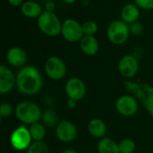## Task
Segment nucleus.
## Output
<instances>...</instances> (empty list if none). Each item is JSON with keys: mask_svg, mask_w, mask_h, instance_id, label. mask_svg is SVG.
<instances>
[{"mask_svg": "<svg viewBox=\"0 0 153 153\" xmlns=\"http://www.w3.org/2000/svg\"><path fill=\"white\" fill-rule=\"evenodd\" d=\"M64 2H65L66 4H73L74 2H75V0H63Z\"/></svg>", "mask_w": 153, "mask_h": 153, "instance_id": "c756f323", "label": "nucleus"}, {"mask_svg": "<svg viewBox=\"0 0 153 153\" xmlns=\"http://www.w3.org/2000/svg\"><path fill=\"white\" fill-rule=\"evenodd\" d=\"M82 52L88 56H94L98 53L100 45L96 38L93 36L84 35L80 42Z\"/></svg>", "mask_w": 153, "mask_h": 153, "instance_id": "2eb2a0df", "label": "nucleus"}, {"mask_svg": "<svg viewBox=\"0 0 153 153\" xmlns=\"http://www.w3.org/2000/svg\"><path fill=\"white\" fill-rule=\"evenodd\" d=\"M139 69V63L137 58L132 55L124 56L118 63V71L120 74L127 79L133 78L136 75Z\"/></svg>", "mask_w": 153, "mask_h": 153, "instance_id": "f8f14e48", "label": "nucleus"}, {"mask_svg": "<svg viewBox=\"0 0 153 153\" xmlns=\"http://www.w3.org/2000/svg\"><path fill=\"white\" fill-rule=\"evenodd\" d=\"M138 101L131 95H123L116 102L117 111L124 117H132L138 111Z\"/></svg>", "mask_w": 153, "mask_h": 153, "instance_id": "9b49d317", "label": "nucleus"}, {"mask_svg": "<svg viewBox=\"0 0 153 153\" xmlns=\"http://www.w3.org/2000/svg\"><path fill=\"white\" fill-rule=\"evenodd\" d=\"M43 80L39 71L31 65L22 67L16 75V87L24 95H34L42 88Z\"/></svg>", "mask_w": 153, "mask_h": 153, "instance_id": "f257e3e1", "label": "nucleus"}, {"mask_svg": "<svg viewBox=\"0 0 153 153\" xmlns=\"http://www.w3.org/2000/svg\"><path fill=\"white\" fill-rule=\"evenodd\" d=\"M88 131L90 134L95 138H104L107 133V126L105 122L100 118H93L88 124Z\"/></svg>", "mask_w": 153, "mask_h": 153, "instance_id": "dca6fc26", "label": "nucleus"}, {"mask_svg": "<svg viewBox=\"0 0 153 153\" xmlns=\"http://www.w3.org/2000/svg\"><path fill=\"white\" fill-rule=\"evenodd\" d=\"M14 114L20 122L30 126L39 122L42 117V111L39 105L30 100L20 102L14 109Z\"/></svg>", "mask_w": 153, "mask_h": 153, "instance_id": "7ed1b4c3", "label": "nucleus"}, {"mask_svg": "<svg viewBox=\"0 0 153 153\" xmlns=\"http://www.w3.org/2000/svg\"><path fill=\"white\" fill-rule=\"evenodd\" d=\"M45 72L51 80L59 81L65 76L66 66L60 57L50 56L45 63Z\"/></svg>", "mask_w": 153, "mask_h": 153, "instance_id": "0eeeda50", "label": "nucleus"}, {"mask_svg": "<svg viewBox=\"0 0 153 153\" xmlns=\"http://www.w3.org/2000/svg\"><path fill=\"white\" fill-rule=\"evenodd\" d=\"M140 12L139 8L136 4H126L121 12V16L124 22L126 23H134L139 18Z\"/></svg>", "mask_w": 153, "mask_h": 153, "instance_id": "f3484780", "label": "nucleus"}, {"mask_svg": "<svg viewBox=\"0 0 153 153\" xmlns=\"http://www.w3.org/2000/svg\"><path fill=\"white\" fill-rule=\"evenodd\" d=\"M65 91L68 99L79 101L86 95V85L80 78L73 77L66 82Z\"/></svg>", "mask_w": 153, "mask_h": 153, "instance_id": "9d476101", "label": "nucleus"}, {"mask_svg": "<svg viewBox=\"0 0 153 153\" xmlns=\"http://www.w3.org/2000/svg\"><path fill=\"white\" fill-rule=\"evenodd\" d=\"M97 149L99 153H120L118 143L108 137L101 138L99 141Z\"/></svg>", "mask_w": 153, "mask_h": 153, "instance_id": "6ab92c4d", "label": "nucleus"}, {"mask_svg": "<svg viewBox=\"0 0 153 153\" xmlns=\"http://www.w3.org/2000/svg\"><path fill=\"white\" fill-rule=\"evenodd\" d=\"M41 120H42V124L46 127H49V128H52L55 126L56 127V126L59 124L58 123V115L52 108H48L42 113Z\"/></svg>", "mask_w": 153, "mask_h": 153, "instance_id": "aec40b11", "label": "nucleus"}, {"mask_svg": "<svg viewBox=\"0 0 153 153\" xmlns=\"http://www.w3.org/2000/svg\"><path fill=\"white\" fill-rule=\"evenodd\" d=\"M7 62L13 67H21L27 61L26 52L19 47L11 48L6 54Z\"/></svg>", "mask_w": 153, "mask_h": 153, "instance_id": "4468645a", "label": "nucleus"}, {"mask_svg": "<svg viewBox=\"0 0 153 153\" xmlns=\"http://www.w3.org/2000/svg\"><path fill=\"white\" fill-rule=\"evenodd\" d=\"M135 4L143 9L150 10L153 9V0H134Z\"/></svg>", "mask_w": 153, "mask_h": 153, "instance_id": "a878e982", "label": "nucleus"}, {"mask_svg": "<svg viewBox=\"0 0 153 153\" xmlns=\"http://www.w3.org/2000/svg\"><path fill=\"white\" fill-rule=\"evenodd\" d=\"M126 90L139 100L153 118V87L145 82H125Z\"/></svg>", "mask_w": 153, "mask_h": 153, "instance_id": "f03ea898", "label": "nucleus"}, {"mask_svg": "<svg viewBox=\"0 0 153 153\" xmlns=\"http://www.w3.org/2000/svg\"><path fill=\"white\" fill-rule=\"evenodd\" d=\"M120 153H134L135 151V143L131 139H124L118 143Z\"/></svg>", "mask_w": 153, "mask_h": 153, "instance_id": "5701e85b", "label": "nucleus"}, {"mask_svg": "<svg viewBox=\"0 0 153 153\" xmlns=\"http://www.w3.org/2000/svg\"><path fill=\"white\" fill-rule=\"evenodd\" d=\"M23 0H8L9 4L12 5V6H19L22 4Z\"/></svg>", "mask_w": 153, "mask_h": 153, "instance_id": "cd10ccee", "label": "nucleus"}, {"mask_svg": "<svg viewBox=\"0 0 153 153\" xmlns=\"http://www.w3.org/2000/svg\"><path fill=\"white\" fill-rule=\"evenodd\" d=\"M22 13L28 18L39 17L42 13V8L34 1H27L22 4Z\"/></svg>", "mask_w": 153, "mask_h": 153, "instance_id": "a211bd4d", "label": "nucleus"}, {"mask_svg": "<svg viewBox=\"0 0 153 153\" xmlns=\"http://www.w3.org/2000/svg\"><path fill=\"white\" fill-rule=\"evenodd\" d=\"M77 102L76 100H71V99H68L67 100V108H70V109H74L76 108L77 106Z\"/></svg>", "mask_w": 153, "mask_h": 153, "instance_id": "bb28decb", "label": "nucleus"}, {"mask_svg": "<svg viewBox=\"0 0 153 153\" xmlns=\"http://www.w3.org/2000/svg\"><path fill=\"white\" fill-rule=\"evenodd\" d=\"M61 33L65 39L69 42H77L81 40L84 35L82 25L74 19H67L63 22Z\"/></svg>", "mask_w": 153, "mask_h": 153, "instance_id": "6e6552de", "label": "nucleus"}, {"mask_svg": "<svg viewBox=\"0 0 153 153\" xmlns=\"http://www.w3.org/2000/svg\"><path fill=\"white\" fill-rule=\"evenodd\" d=\"M56 135L62 143H71L78 135V130L75 125L68 120H62L56 127Z\"/></svg>", "mask_w": 153, "mask_h": 153, "instance_id": "1a4fd4ad", "label": "nucleus"}, {"mask_svg": "<svg viewBox=\"0 0 153 153\" xmlns=\"http://www.w3.org/2000/svg\"><path fill=\"white\" fill-rule=\"evenodd\" d=\"M26 153H49V150L44 142H34L27 149Z\"/></svg>", "mask_w": 153, "mask_h": 153, "instance_id": "4be33fe9", "label": "nucleus"}, {"mask_svg": "<svg viewBox=\"0 0 153 153\" xmlns=\"http://www.w3.org/2000/svg\"><path fill=\"white\" fill-rule=\"evenodd\" d=\"M13 112V107L8 102H3L0 106V117L1 118L9 117Z\"/></svg>", "mask_w": 153, "mask_h": 153, "instance_id": "393cba45", "label": "nucleus"}, {"mask_svg": "<svg viewBox=\"0 0 153 153\" xmlns=\"http://www.w3.org/2000/svg\"><path fill=\"white\" fill-rule=\"evenodd\" d=\"M62 153H77L74 150H72V149H67V150H65Z\"/></svg>", "mask_w": 153, "mask_h": 153, "instance_id": "c85d7f7f", "label": "nucleus"}, {"mask_svg": "<svg viewBox=\"0 0 153 153\" xmlns=\"http://www.w3.org/2000/svg\"><path fill=\"white\" fill-rule=\"evenodd\" d=\"M107 34L108 39L113 44L122 45L129 38L130 28L126 22L116 20L108 25Z\"/></svg>", "mask_w": 153, "mask_h": 153, "instance_id": "39448f33", "label": "nucleus"}, {"mask_svg": "<svg viewBox=\"0 0 153 153\" xmlns=\"http://www.w3.org/2000/svg\"><path fill=\"white\" fill-rule=\"evenodd\" d=\"M31 135L30 134V130L25 125L19 126L11 134L10 143L13 148L17 151H24L27 150L31 144Z\"/></svg>", "mask_w": 153, "mask_h": 153, "instance_id": "423d86ee", "label": "nucleus"}, {"mask_svg": "<svg viewBox=\"0 0 153 153\" xmlns=\"http://www.w3.org/2000/svg\"><path fill=\"white\" fill-rule=\"evenodd\" d=\"M82 30L84 35L93 36V34H95L98 30V25L93 21H86L82 24Z\"/></svg>", "mask_w": 153, "mask_h": 153, "instance_id": "b1692460", "label": "nucleus"}, {"mask_svg": "<svg viewBox=\"0 0 153 153\" xmlns=\"http://www.w3.org/2000/svg\"><path fill=\"white\" fill-rule=\"evenodd\" d=\"M16 85V76L7 66L2 65L0 66V93H9Z\"/></svg>", "mask_w": 153, "mask_h": 153, "instance_id": "ddd939ff", "label": "nucleus"}, {"mask_svg": "<svg viewBox=\"0 0 153 153\" xmlns=\"http://www.w3.org/2000/svg\"><path fill=\"white\" fill-rule=\"evenodd\" d=\"M30 134L34 142H43L46 136V126L39 122L34 123L29 127Z\"/></svg>", "mask_w": 153, "mask_h": 153, "instance_id": "412c9836", "label": "nucleus"}, {"mask_svg": "<svg viewBox=\"0 0 153 153\" xmlns=\"http://www.w3.org/2000/svg\"><path fill=\"white\" fill-rule=\"evenodd\" d=\"M39 30L49 37H56L62 30V24L58 17L51 11H45L38 18Z\"/></svg>", "mask_w": 153, "mask_h": 153, "instance_id": "20e7f679", "label": "nucleus"}]
</instances>
